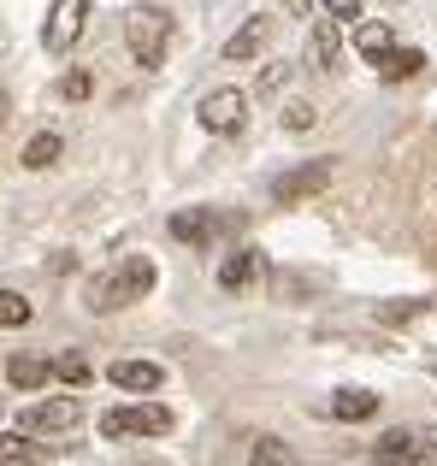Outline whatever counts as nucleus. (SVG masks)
Wrapping results in <instances>:
<instances>
[{"label":"nucleus","mask_w":437,"mask_h":466,"mask_svg":"<svg viewBox=\"0 0 437 466\" xmlns=\"http://www.w3.org/2000/svg\"><path fill=\"white\" fill-rule=\"evenodd\" d=\"M148 289H154V260H148V254H125L107 278L89 284V308L113 313V308H125V301H142Z\"/></svg>","instance_id":"1"},{"label":"nucleus","mask_w":437,"mask_h":466,"mask_svg":"<svg viewBox=\"0 0 437 466\" xmlns=\"http://www.w3.org/2000/svg\"><path fill=\"white\" fill-rule=\"evenodd\" d=\"M125 42H130V54L142 59V66H160L166 59V42H172V18H166L160 6H142V12H130V24H125Z\"/></svg>","instance_id":"2"},{"label":"nucleus","mask_w":437,"mask_h":466,"mask_svg":"<svg viewBox=\"0 0 437 466\" xmlns=\"http://www.w3.org/2000/svg\"><path fill=\"white\" fill-rule=\"evenodd\" d=\"M166 431H172V408H160V401L101 413V437H166Z\"/></svg>","instance_id":"3"},{"label":"nucleus","mask_w":437,"mask_h":466,"mask_svg":"<svg viewBox=\"0 0 437 466\" xmlns=\"http://www.w3.org/2000/svg\"><path fill=\"white\" fill-rule=\"evenodd\" d=\"M325 183H331V159H308V166L284 171V177H272V201H308V195H320Z\"/></svg>","instance_id":"4"},{"label":"nucleus","mask_w":437,"mask_h":466,"mask_svg":"<svg viewBox=\"0 0 437 466\" xmlns=\"http://www.w3.org/2000/svg\"><path fill=\"white\" fill-rule=\"evenodd\" d=\"M249 125V101H242L237 89H213L208 101H201V130H213V137H230V130Z\"/></svg>","instance_id":"5"},{"label":"nucleus","mask_w":437,"mask_h":466,"mask_svg":"<svg viewBox=\"0 0 437 466\" xmlns=\"http://www.w3.org/2000/svg\"><path fill=\"white\" fill-rule=\"evenodd\" d=\"M83 18H89V0H54V12H47V30H42L47 54H66V47L83 35Z\"/></svg>","instance_id":"6"},{"label":"nucleus","mask_w":437,"mask_h":466,"mask_svg":"<svg viewBox=\"0 0 437 466\" xmlns=\"http://www.w3.org/2000/svg\"><path fill=\"white\" fill-rule=\"evenodd\" d=\"M83 420V401L77 396H54V401H36V408H24V431L42 437V431H71V425Z\"/></svg>","instance_id":"7"},{"label":"nucleus","mask_w":437,"mask_h":466,"mask_svg":"<svg viewBox=\"0 0 437 466\" xmlns=\"http://www.w3.org/2000/svg\"><path fill=\"white\" fill-rule=\"evenodd\" d=\"M432 437H420V431H391V437H379V466H432Z\"/></svg>","instance_id":"8"},{"label":"nucleus","mask_w":437,"mask_h":466,"mask_svg":"<svg viewBox=\"0 0 437 466\" xmlns=\"http://www.w3.org/2000/svg\"><path fill=\"white\" fill-rule=\"evenodd\" d=\"M218 230H225V218L208 213V207H189V213H178V218H172V237H178V242H189V248H208Z\"/></svg>","instance_id":"9"},{"label":"nucleus","mask_w":437,"mask_h":466,"mask_svg":"<svg viewBox=\"0 0 437 466\" xmlns=\"http://www.w3.org/2000/svg\"><path fill=\"white\" fill-rule=\"evenodd\" d=\"M107 378H113L118 390H130V396H148V390L166 384V372L154 360H113V366H107Z\"/></svg>","instance_id":"10"},{"label":"nucleus","mask_w":437,"mask_h":466,"mask_svg":"<svg viewBox=\"0 0 437 466\" xmlns=\"http://www.w3.org/2000/svg\"><path fill=\"white\" fill-rule=\"evenodd\" d=\"M266 35H272V18H249V24H242V30L225 42V59H230V66H249V59L266 47Z\"/></svg>","instance_id":"11"},{"label":"nucleus","mask_w":437,"mask_h":466,"mask_svg":"<svg viewBox=\"0 0 437 466\" xmlns=\"http://www.w3.org/2000/svg\"><path fill=\"white\" fill-rule=\"evenodd\" d=\"M420 66H426V54H420V47H396V42L384 47L379 59H372V71H379L384 83H402V77H414Z\"/></svg>","instance_id":"12"},{"label":"nucleus","mask_w":437,"mask_h":466,"mask_svg":"<svg viewBox=\"0 0 437 466\" xmlns=\"http://www.w3.org/2000/svg\"><path fill=\"white\" fill-rule=\"evenodd\" d=\"M254 278H260V254H254V248H237L225 266H218V284H225V289H249Z\"/></svg>","instance_id":"13"},{"label":"nucleus","mask_w":437,"mask_h":466,"mask_svg":"<svg viewBox=\"0 0 437 466\" xmlns=\"http://www.w3.org/2000/svg\"><path fill=\"white\" fill-rule=\"evenodd\" d=\"M331 413H337V420H349V425H355V420H372V413H379V396H372V390H337V396H331Z\"/></svg>","instance_id":"14"},{"label":"nucleus","mask_w":437,"mask_h":466,"mask_svg":"<svg viewBox=\"0 0 437 466\" xmlns=\"http://www.w3.org/2000/svg\"><path fill=\"white\" fill-rule=\"evenodd\" d=\"M6 378H12V384H18V390H42V384H47V378H54V366H47V360H42V354H12V366H6Z\"/></svg>","instance_id":"15"},{"label":"nucleus","mask_w":437,"mask_h":466,"mask_svg":"<svg viewBox=\"0 0 437 466\" xmlns=\"http://www.w3.org/2000/svg\"><path fill=\"white\" fill-rule=\"evenodd\" d=\"M0 466H42V443H30V431L0 437Z\"/></svg>","instance_id":"16"},{"label":"nucleus","mask_w":437,"mask_h":466,"mask_svg":"<svg viewBox=\"0 0 437 466\" xmlns=\"http://www.w3.org/2000/svg\"><path fill=\"white\" fill-rule=\"evenodd\" d=\"M337 47H343V42H337V24H331V18H325V24H320V30H313V66H320V71H331V59H337Z\"/></svg>","instance_id":"17"},{"label":"nucleus","mask_w":437,"mask_h":466,"mask_svg":"<svg viewBox=\"0 0 437 466\" xmlns=\"http://www.w3.org/2000/svg\"><path fill=\"white\" fill-rule=\"evenodd\" d=\"M18 325H30V301L0 289V330H18Z\"/></svg>","instance_id":"18"},{"label":"nucleus","mask_w":437,"mask_h":466,"mask_svg":"<svg viewBox=\"0 0 437 466\" xmlns=\"http://www.w3.org/2000/svg\"><path fill=\"white\" fill-rule=\"evenodd\" d=\"M355 47H361L367 59H379L384 47H391V30H384V24H361V30H355Z\"/></svg>","instance_id":"19"},{"label":"nucleus","mask_w":437,"mask_h":466,"mask_svg":"<svg viewBox=\"0 0 437 466\" xmlns=\"http://www.w3.org/2000/svg\"><path fill=\"white\" fill-rule=\"evenodd\" d=\"M54 159H59V137H36V142H30V148H24V166H30V171H42V166H54Z\"/></svg>","instance_id":"20"},{"label":"nucleus","mask_w":437,"mask_h":466,"mask_svg":"<svg viewBox=\"0 0 437 466\" xmlns=\"http://www.w3.org/2000/svg\"><path fill=\"white\" fill-rule=\"evenodd\" d=\"M254 466H296V455H290L278 437H260V443H254Z\"/></svg>","instance_id":"21"},{"label":"nucleus","mask_w":437,"mask_h":466,"mask_svg":"<svg viewBox=\"0 0 437 466\" xmlns=\"http://www.w3.org/2000/svg\"><path fill=\"white\" fill-rule=\"evenodd\" d=\"M54 366V378H66V384H89V360L83 354H59V360H47Z\"/></svg>","instance_id":"22"},{"label":"nucleus","mask_w":437,"mask_h":466,"mask_svg":"<svg viewBox=\"0 0 437 466\" xmlns=\"http://www.w3.org/2000/svg\"><path fill=\"white\" fill-rule=\"evenodd\" d=\"M331 18H361V0H320Z\"/></svg>","instance_id":"23"},{"label":"nucleus","mask_w":437,"mask_h":466,"mask_svg":"<svg viewBox=\"0 0 437 466\" xmlns=\"http://www.w3.org/2000/svg\"><path fill=\"white\" fill-rule=\"evenodd\" d=\"M89 89H95V83H89V71H71V77H66V95H71V101H83Z\"/></svg>","instance_id":"24"},{"label":"nucleus","mask_w":437,"mask_h":466,"mask_svg":"<svg viewBox=\"0 0 437 466\" xmlns=\"http://www.w3.org/2000/svg\"><path fill=\"white\" fill-rule=\"evenodd\" d=\"M284 6H290V12H301V6H308V0H284Z\"/></svg>","instance_id":"25"}]
</instances>
